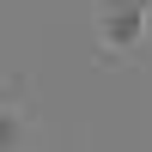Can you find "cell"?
<instances>
[{
	"label": "cell",
	"mask_w": 152,
	"mask_h": 152,
	"mask_svg": "<svg viewBox=\"0 0 152 152\" xmlns=\"http://www.w3.org/2000/svg\"><path fill=\"white\" fill-rule=\"evenodd\" d=\"M31 146V110L12 91H0V152H24Z\"/></svg>",
	"instance_id": "7a4b0ae2"
},
{
	"label": "cell",
	"mask_w": 152,
	"mask_h": 152,
	"mask_svg": "<svg viewBox=\"0 0 152 152\" xmlns=\"http://www.w3.org/2000/svg\"><path fill=\"white\" fill-rule=\"evenodd\" d=\"M91 37L110 61H134L152 43V0H91Z\"/></svg>",
	"instance_id": "6da1fadb"
}]
</instances>
